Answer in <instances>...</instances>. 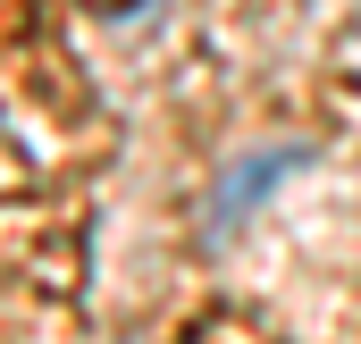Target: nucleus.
Wrapping results in <instances>:
<instances>
[{
  "label": "nucleus",
  "instance_id": "1",
  "mask_svg": "<svg viewBox=\"0 0 361 344\" xmlns=\"http://www.w3.org/2000/svg\"><path fill=\"white\" fill-rule=\"evenodd\" d=\"M294 160H302V152H294V143H286V152H261V160H244V168L227 176V193H219V210H210V227H219V235H227V227H235V210H244V202H261V193H269V168H294Z\"/></svg>",
  "mask_w": 361,
  "mask_h": 344
},
{
  "label": "nucleus",
  "instance_id": "2",
  "mask_svg": "<svg viewBox=\"0 0 361 344\" xmlns=\"http://www.w3.org/2000/svg\"><path fill=\"white\" fill-rule=\"evenodd\" d=\"M92 8H118V17H126V8H143V0H92Z\"/></svg>",
  "mask_w": 361,
  "mask_h": 344
}]
</instances>
